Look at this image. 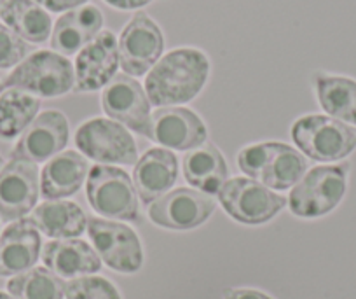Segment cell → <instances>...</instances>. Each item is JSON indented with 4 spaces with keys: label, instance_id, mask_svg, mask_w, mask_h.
Instances as JSON below:
<instances>
[{
    "label": "cell",
    "instance_id": "6da1fadb",
    "mask_svg": "<svg viewBox=\"0 0 356 299\" xmlns=\"http://www.w3.org/2000/svg\"><path fill=\"white\" fill-rule=\"evenodd\" d=\"M211 63L197 47H177L159 58L145 75L147 96L154 107H180L203 91L210 79Z\"/></svg>",
    "mask_w": 356,
    "mask_h": 299
},
{
    "label": "cell",
    "instance_id": "7a4b0ae2",
    "mask_svg": "<svg viewBox=\"0 0 356 299\" xmlns=\"http://www.w3.org/2000/svg\"><path fill=\"white\" fill-rule=\"evenodd\" d=\"M238 167L252 181L275 191H285L306 175L307 161L300 151L286 144L262 142L239 151Z\"/></svg>",
    "mask_w": 356,
    "mask_h": 299
},
{
    "label": "cell",
    "instance_id": "3957f363",
    "mask_svg": "<svg viewBox=\"0 0 356 299\" xmlns=\"http://www.w3.org/2000/svg\"><path fill=\"white\" fill-rule=\"evenodd\" d=\"M349 170L351 163L348 161L311 168L290 191V212L302 219H316L330 214L344 199Z\"/></svg>",
    "mask_w": 356,
    "mask_h": 299
},
{
    "label": "cell",
    "instance_id": "277c9868",
    "mask_svg": "<svg viewBox=\"0 0 356 299\" xmlns=\"http://www.w3.org/2000/svg\"><path fill=\"white\" fill-rule=\"evenodd\" d=\"M9 88L22 89L37 98L63 96L75 88L74 63L53 49L35 51L2 81V89Z\"/></svg>",
    "mask_w": 356,
    "mask_h": 299
},
{
    "label": "cell",
    "instance_id": "5b68a950",
    "mask_svg": "<svg viewBox=\"0 0 356 299\" xmlns=\"http://www.w3.org/2000/svg\"><path fill=\"white\" fill-rule=\"evenodd\" d=\"M292 140L309 160L335 163L356 149V126L325 114H307L293 123Z\"/></svg>",
    "mask_w": 356,
    "mask_h": 299
},
{
    "label": "cell",
    "instance_id": "8992f818",
    "mask_svg": "<svg viewBox=\"0 0 356 299\" xmlns=\"http://www.w3.org/2000/svg\"><path fill=\"white\" fill-rule=\"evenodd\" d=\"M86 194L91 208L104 217L140 221L136 189L129 175L121 168L108 164L91 168L86 182Z\"/></svg>",
    "mask_w": 356,
    "mask_h": 299
},
{
    "label": "cell",
    "instance_id": "52a82bcc",
    "mask_svg": "<svg viewBox=\"0 0 356 299\" xmlns=\"http://www.w3.org/2000/svg\"><path fill=\"white\" fill-rule=\"evenodd\" d=\"M222 208L241 224H264L283 210L289 201L248 177L229 178L218 191Z\"/></svg>",
    "mask_w": 356,
    "mask_h": 299
},
{
    "label": "cell",
    "instance_id": "ba28073f",
    "mask_svg": "<svg viewBox=\"0 0 356 299\" xmlns=\"http://www.w3.org/2000/svg\"><path fill=\"white\" fill-rule=\"evenodd\" d=\"M75 146L89 160L104 164H135L138 147L131 133L107 118H93L82 123L75 132Z\"/></svg>",
    "mask_w": 356,
    "mask_h": 299
},
{
    "label": "cell",
    "instance_id": "9c48e42d",
    "mask_svg": "<svg viewBox=\"0 0 356 299\" xmlns=\"http://www.w3.org/2000/svg\"><path fill=\"white\" fill-rule=\"evenodd\" d=\"M119 65L126 75L138 79L149 74L164 53V33L147 13L131 16L118 39Z\"/></svg>",
    "mask_w": 356,
    "mask_h": 299
},
{
    "label": "cell",
    "instance_id": "30bf717a",
    "mask_svg": "<svg viewBox=\"0 0 356 299\" xmlns=\"http://www.w3.org/2000/svg\"><path fill=\"white\" fill-rule=\"evenodd\" d=\"M88 235L100 259L119 273H136L143 264V249L138 235L122 222L88 219Z\"/></svg>",
    "mask_w": 356,
    "mask_h": 299
},
{
    "label": "cell",
    "instance_id": "8fae6325",
    "mask_svg": "<svg viewBox=\"0 0 356 299\" xmlns=\"http://www.w3.org/2000/svg\"><path fill=\"white\" fill-rule=\"evenodd\" d=\"M102 109L115 123L149 137L150 102L145 88L135 77L118 74L102 91Z\"/></svg>",
    "mask_w": 356,
    "mask_h": 299
},
{
    "label": "cell",
    "instance_id": "7c38bea8",
    "mask_svg": "<svg viewBox=\"0 0 356 299\" xmlns=\"http://www.w3.org/2000/svg\"><path fill=\"white\" fill-rule=\"evenodd\" d=\"M215 199L197 189L178 187L149 205V217L159 228L186 231L203 224L215 210Z\"/></svg>",
    "mask_w": 356,
    "mask_h": 299
},
{
    "label": "cell",
    "instance_id": "4fadbf2b",
    "mask_svg": "<svg viewBox=\"0 0 356 299\" xmlns=\"http://www.w3.org/2000/svg\"><path fill=\"white\" fill-rule=\"evenodd\" d=\"M119 67L118 37L112 30H102L75 56L74 89L79 93L104 89L118 75Z\"/></svg>",
    "mask_w": 356,
    "mask_h": 299
},
{
    "label": "cell",
    "instance_id": "5bb4252c",
    "mask_svg": "<svg viewBox=\"0 0 356 299\" xmlns=\"http://www.w3.org/2000/svg\"><path fill=\"white\" fill-rule=\"evenodd\" d=\"M39 201V170L35 163L9 160L0 170V221L26 217Z\"/></svg>",
    "mask_w": 356,
    "mask_h": 299
},
{
    "label": "cell",
    "instance_id": "9a60e30c",
    "mask_svg": "<svg viewBox=\"0 0 356 299\" xmlns=\"http://www.w3.org/2000/svg\"><path fill=\"white\" fill-rule=\"evenodd\" d=\"M149 139L164 149L193 151L208 140L203 119L186 107H159L150 116Z\"/></svg>",
    "mask_w": 356,
    "mask_h": 299
},
{
    "label": "cell",
    "instance_id": "2e32d148",
    "mask_svg": "<svg viewBox=\"0 0 356 299\" xmlns=\"http://www.w3.org/2000/svg\"><path fill=\"white\" fill-rule=\"evenodd\" d=\"M68 135L70 128L63 112H40L19 137L11 153V160H25L35 164L44 163L67 147Z\"/></svg>",
    "mask_w": 356,
    "mask_h": 299
},
{
    "label": "cell",
    "instance_id": "e0dca14e",
    "mask_svg": "<svg viewBox=\"0 0 356 299\" xmlns=\"http://www.w3.org/2000/svg\"><path fill=\"white\" fill-rule=\"evenodd\" d=\"M42 252V238L30 217L11 222L0 233V278L16 277L35 268Z\"/></svg>",
    "mask_w": 356,
    "mask_h": 299
},
{
    "label": "cell",
    "instance_id": "ac0fdd59",
    "mask_svg": "<svg viewBox=\"0 0 356 299\" xmlns=\"http://www.w3.org/2000/svg\"><path fill=\"white\" fill-rule=\"evenodd\" d=\"M104 30V13L93 4H84L63 13L51 33V47L63 56H74Z\"/></svg>",
    "mask_w": 356,
    "mask_h": 299
},
{
    "label": "cell",
    "instance_id": "d6986e66",
    "mask_svg": "<svg viewBox=\"0 0 356 299\" xmlns=\"http://www.w3.org/2000/svg\"><path fill=\"white\" fill-rule=\"evenodd\" d=\"M178 177L177 156L164 147L145 151L133 170V185L136 194L149 207L157 198L170 192Z\"/></svg>",
    "mask_w": 356,
    "mask_h": 299
},
{
    "label": "cell",
    "instance_id": "ffe728a7",
    "mask_svg": "<svg viewBox=\"0 0 356 299\" xmlns=\"http://www.w3.org/2000/svg\"><path fill=\"white\" fill-rule=\"evenodd\" d=\"M42 261L47 270L61 278L95 275L102 270V259L97 250L79 238L47 242L42 247Z\"/></svg>",
    "mask_w": 356,
    "mask_h": 299
},
{
    "label": "cell",
    "instance_id": "44dd1931",
    "mask_svg": "<svg viewBox=\"0 0 356 299\" xmlns=\"http://www.w3.org/2000/svg\"><path fill=\"white\" fill-rule=\"evenodd\" d=\"M89 170L88 160L75 151L56 154L42 168L40 192L46 199L68 198L81 189Z\"/></svg>",
    "mask_w": 356,
    "mask_h": 299
},
{
    "label": "cell",
    "instance_id": "7402d4cb",
    "mask_svg": "<svg viewBox=\"0 0 356 299\" xmlns=\"http://www.w3.org/2000/svg\"><path fill=\"white\" fill-rule=\"evenodd\" d=\"M311 84L327 116L356 126V79L318 70L311 75Z\"/></svg>",
    "mask_w": 356,
    "mask_h": 299
},
{
    "label": "cell",
    "instance_id": "603a6c76",
    "mask_svg": "<svg viewBox=\"0 0 356 299\" xmlns=\"http://www.w3.org/2000/svg\"><path fill=\"white\" fill-rule=\"evenodd\" d=\"M30 219L42 235L54 240L77 238L88 229L84 210L68 199H47L33 208Z\"/></svg>",
    "mask_w": 356,
    "mask_h": 299
},
{
    "label": "cell",
    "instance_id": "cb8c5ba5",
    "mask_svg": "<svg viewBox=\"0 0 356 299\" xmlns=\"http://www.w3.org/2000/svg\"><path fill=\"white\" fill-rule=\"evenodd\" d=\"M184 175L187 182L204 194H218L227 182V163L213 144H203L184 156Z\"/></svg>",
    "mask_w": 356,
    "mask_h": 299
},
{
    "label": "cell",
    "instance_id": "d4e9b609",
    "mask_svg": "<svg viewBox=\"0 0 356 299\" xmlns=\"http://www.w3.org/2000/svg\"><path fill=\"white\" fill-rule=\"evenodd\" d=\"M0 20L25 43L44 44L53 33V20L33 0H8L0 8Z\"/></svg>",
    "mask_w": 356,
    "mask_h": 299
},
{
    "label": "cell",
    "instance_id": "484cf974",
    "mask_svg": "<svg viewBox=\"0 0 356 299\" xmlns=\"http://www.w3.org/2000/svg\"><path fill=\"white\" fill-rule=\"evenodd\" d=\"M40 100L22 89L9 88L0 93V140H15L39 116Z\"/></svg>",
    "mask_w": 356,
    "mask_h": 299
},
{
    "label": "cell",
    "instance_id": "4316f807",
    "mask_svg": "<svg viewBox=\"0 0 356 299\" xmlns=\"http://www.w3.org/2000/svg\"><path fill=\"white\" fill-rule=\"evenodd\" d=\"M65 285L63 278L47 268H32L9 278L6 287L16 299H63Z\"/></svg>",
    "mask_w": 356,
    "mask_h": 299
},
{
    "label": "cell",
    "instance_id": "83f0119b",
    "mask_svg": "<svg viewBox=\"0 0 356 299\" xmlns=\"http://www.w3.org/2000/svg\"><path fill=\"white\" fill-rule=\"evenodd\" d=\"M65 296L67 299H122L112 282L97 275L72 278L65 285Z\"/></svg>",
    "mask_w": 356,
    "mask_h": 299
},
{
    "label": "cell",
    "instance_id": "f1b7e54d",
    "mask_svg": "<svg viewBox=\"0 0 356 299\" xmlns=\"http://www.w3.org/2000/svg\"><path fill=\"white\" fill-rule=\"evenodd\" d=\"M29 54V46L9 26L0 23V70L18 67Z\"/></svg>",
    "mask_w": 356,
    "mask_h": 299
},
{
    "label": "cell",
    "instance_id": "f546056e",
    "mask_svg": "<svg viewBox=\"0 0 356 299\" xmlns=\"http://www.w3.org/2000/svg\"><path fill=\"white\" fill-rule=\"evenodd\" d=\"M33 2H37L47 13H68L88 4V0H33Z\"/></svg>",
    "mask_w": 356,
    "mask_h": 299
},
{
    "label": "cell",
    "instance_id": "4dcf8cb0",
    "mask_svg": "<svg viewBox=\"0 0 356 299\" xmlns=\"http://www.w3.org/2000/svg\"><path fill=\"white\" fill-rule=\"evenodd\" d=\"M224 299H273L257 289H227Z\"/></svg>",
    "mask_w": 356,
    "mask_h": 299
},
{
    "label": "cell",
    "instance_id": "1f68e13d",
    "mask_svg": "<svg viewBox=\"0 0 356 299\" xmlns=\"http://www.w3.org/2000/svg\"><path fill=\"white\" fill-rule=\"evenodd\" d=\"M104 2L111 8L119 9V11H136V9L149 6L154 0H104Z\"/></svg>",
    "mask_w": 356,
    "mask_h": 299
},
{
    "label": "cell",
    "instance_id": "d6a6232c",
    "mask_svg": "<svg viewBox=\"0 0 356 299\" xmlns=\"http://www.w3.org/2000/svg\"><path fill=\"white\" fill-rule=\"evenodd\" d=\"M0 299H16V298L13 294H9V292L0 291Z\"/></svg>",
    "mask_w": 356,
    "mask_h": 299
},
{
    "label": "cell",
    "instance_id": "836d02e7",
    "mask_svg": "<svg viewBox=\"0 0 356 299\" xmlns=\"http://www.w3.org/2000/svg\"><path fill=\"white\" fill-rule=\"evenodd\" d=\"M2 167H4V158L0 156V170H2Z\"/></svg>",
    "mask_w": 356,
    "mask_h": 299
},
{
    "label": "cell",
    "instance_id": "e575fe53",
    "mask_svg": "<svg viewBox=\"0 0 356 299\" xmlns=\"http://www.w3.org/2000/svg\"><path fill=\"white\" fill-rule=\"evenodd\" d=\"M6 2H8V0H0V8H2V6H4Z\"/></svg>",
    "mask_w": 356,
    "mask_h": 299
},
{
    "label": "cell",
    "instance_id": "d590c367",
    "mask_svg": "<svg viewBox=\"0 0 356 299\" xmlns=\"http://www.w3.org/2000/svg\"><path fill=\"white\" fill-rule=\"evenodd\" d=\"M2 91H4V89H2V82H0V93H2Z\"/></svg>",
    "mask_w": 356,
    "mask_h": 299
}]
</instances>
